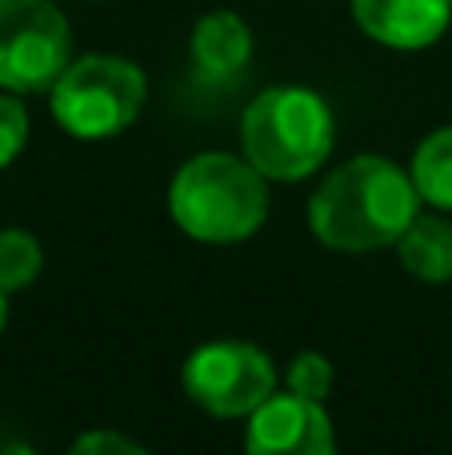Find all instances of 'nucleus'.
<instances>
[{
    "mask_svg": "<svg viewBox=\"0 0 452 455\" xmlns=\"http://www.w3.org/2000/svg\"><path fill=\"white\" fill-rule=\"evenodd\" d=\"M416 180L384 156H357L333 168L309 200V228L336 251L397 243L416 220Z\"/></svg>",
    "mask_w": 452,
    "mask_h": 455,
    "instance_id": "f257e3e1",
    "label": "nucleus"
},
{
    "mask_svg": "<svg viewBox=\"0 0 452 455\" xmlns=\"http://www.w3.org/2000/svg\"><path fill=\"white\" fill-rule=\"evenodd\" d=\"M269 176H261L248 160L205 152L192 156L176 172L168 208L181 232L205 243H237L248 240L269 216Z\"/></svg>",
    "mask_w": 452,
    "mask_h": 455,
    "instance_id": "f03ea898",
    "label": "nucleus"
},
{
    "mask_svg": "<svg viewBox=\"0 0 452 455\" xmlns=\"http://www.w3.org/2000/svg\"><path fill=\"white\" fill-rule=\"evenodd\" d=\"M245 160L269 180H304L333 152V112L309 88H269L240 120Z\"/></svg>",
    "mask_w": 452,
    "mask_h": 455,
    "instance_id": "7ed1b4c3",
    "label": "nucleus"
},
{
    "mask_svg": "<svg viewBox=\"0 0 452 455\" xmlns=\"http://www.w3.org/2000/svg\"><path fill=\"white\" fill-rule=\"evenodd\" d=\"M52 116L77 140H109L125 132L144 108V72L125 56H85L61 72L52 88Z\"/></svg>",
    "mask_w": 452,
    "mask_h": 455,
    "instance_id": "20e7f679",
    "label": "nucleus"
},
{
    "mask_svg": "<svg viewBox=\"0 0 452 455\" xmlns=\"http://www.w3.org/2000/svg\"><path fill=\"white\" fill-rule=\"evenodd\" d=\"M72 32L52 0H0V88L44 92L69 68Z\"/></svg>",
    "mask_w": 452,
    "mask_h": 455,
    "instance_id": "39448f33",
    "label": "nucleus"
},
{
    "mask_svg": "<svg viewBox=\"0 0 452 455\" xmlns=\"http://www.w3.org/2000/svg\"><path fill=\"white\" fill-rule=\"evenodd\" d=\"M184 392L213 416L237 419L256 411L277 392V368L261 347L240 344V339H216L189 355Z\"/></svg>",
    "mask_w": 452,
    "mask_h": 455,
    "instance_id": "423d86ee",
    "label": "nucleus"
},
{
    "mask_svg": "<svg viewBox=\"0 0 452 455\" xmlns=\"http://www.w3.org/2000/svg\"><path fill=\"white\" fill-rule=\"evenodd\" d=\"M245 448L256 455H333V424H328L320 400L272 392L256 411H248Z\"/></svg>",
    "mask_w": 452,
    "mask_h": 455,
    "instance_id": "0eeeda50",
    "label": "nucleus"
},
{
    "mask_svg": "<svg viewBox=\"0 0 452 455\" xmlns=\"http://www.w3.org/2000/svg\"><path fill=\"white\" fill-rule=\"evenodd\" d=\"M452 0H352L357 24L389 48H429L445 36Z\"/></svg>",
    "mask_w": 452,
    "mask_h": 455,
    "instance_id": "6e6552de",
    "label": "nucleus"
},
{
    "mask_svg": "<svg viewBox=\"0 0 452 455\" xmlns=\"http://www.w3.org/2000/svg\"><path fill=\"white\" fill-rule=\"evenodd\" d=\"M253 56V32L237 12H208L192 28V60L205 76H232Z\"/></svg>",
    "mask_w": 452,
    "mask_h": 455,
    "instance_id": "1a4fd4ad",
    "label": "nucleus"
},
{
    "mask_svg": "<svg viewBox=\"0 0 452 455\" xmlns=\"http://www.w3.org/2000/svg\"><path fill=\"white\" fill-rule=\"evenodd\" d=\"M400 264L408 275L424 283H445L452 280V224L440 216H416L397 240Z\"/></svg>",
    "mask_w": 452,
    "mask_h": 455,
    "instance_id": "9d476101",
    "label": "nucleus"
},
{
    "mask_svg": "<svg viewBox=\"0 0 452 455\" xmlns=\"http://www.w3.org/2000/svg\"><path fill=\"white\" fill-rule=\"evenodd\" d=\"M413 180L421 200L452 212V128H437L413 152Z\"/></svg>",
    "mask_w": 452,
    "mask_h": 455,
    "instance_id": "9b49d317",
    "label": "nucleus"
},
{
    "mask_svg": "<svg viewBox=\"0 0 452 455\" xmlns=\"http://www.w3.org/2000/svg\"><path fill=\"white\" fill-rule=\"evenodd\" d=\"M40 264H44V251L28 232H20V228L0 232V288L4 291L28 288L40 275Z\"/></svg>",
    "mask_w": 452,
    "mask_h": 455,
    "instance_id": "f8f14e48",
    "label": "nucleus"
},
{
    "mask_svg": "<svg viewBox=\"0 0 452 455\" xmlns=\"http://www.w3.org/2000/svg\"><path fill=\"white\" fill-rule=\"evenodd\" d=\"M288 387L296 395H309V400H325L333 387V363L320 352H301L288 368Z\"/></svg>",
    "mask_w": 452,
    "mask_h": 455,
    "instance_id": "ddd939ff",
    "label": "nucleus"
},
{
    "mask_svg": "<svg viewBox=\"0 0 452 455\" xmlns=\"http://www.w3.org/2000/svg\"><path fill=\"white\" fill-rule=\"evenodd\" d=\"M24 140H28V112L16 96H0V168L20 156Z\"/></svg>",
    "mask_w": 452,
    "mask_h": 455,
    "instance_id": "4468645a",
    "label": "nucleus"
},
{
    "mask_svg": "<svg viewBox=\"0 0 452 455\" xmlns=\"http://www.w3.org/2000/svg\"><path fill=\"white\" fill-rule=\"evenodd\" d=\"M72 451L77 455H141L144 448L133 443L128 435H120V432H88L72 443Z\"/></svg>",
    "mask_w": 452,
    "mask_h": 455,
    "instance_id": "2eb2a0df",
    "label": "nucleus"
},
{
    "mask_svg": "<svg viewBox=\"0 0 452 455\" xmlns=\"http://www.w3.org/2000/svg\"><path fill=\"white\" fill-rule=\"evenodd\" d=\"M4 296H8V291L0 288V331H4V320H8V299Z\"/></svg>",
    "mask_w": 452,
    "mask_h": 455,
    "instance_id": "dca6fc26",
    "label": "nucleus"
}]
</instances>
